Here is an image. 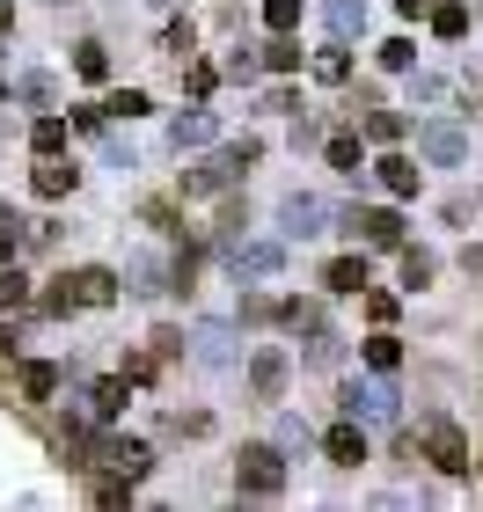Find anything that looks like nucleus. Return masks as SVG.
Listing matches in <instances>:
<instances>
[{
  "label": "nucleus",
  "mask_w": 483,
  "mask_h": 512,
  "mask_svg": "<svg viewBox=\"0 0 483 512\" xmlns=\"http://www.w3.org/2000/svg\"><path fill=\"white\" fill-rule=\"evenodd\" d=\"M344 417H359V425H396L403 417V395L388 388V381H344Z\"/></svg>",
  "instance_id": "nucleus-2"
},
{
  "label": "nucleus",
  "mask_w": 483,
  "mask_h": 512,
  "mask_svg": "<svg viewBox=\"0 0 483 512\" xmlns=\"http://www.w3.org/2000/svg\"><path fill=\"white\" fill-rule=\"evenodd\" d=\"M396 15H432V0H396Z\"/></svg>",
  "instance_id": "nucleus-46"
},
{
  "label": "nucleus",
  "mask_w": 483,
  "mask_h": 512,
  "mask_svg": "<svg viewBox=\"0 0 483 512\" xmlns=\"http://www.w3.org/2000/svg\"><path fill=\"white\" fill-rule=\"evenodd\" d=\"M0 227H15V213H8V205H0Z\"/></svg>",
  "instance_id": "nucleus-49"
},
{
  "label": "nucleus",
  "mask_w": 483,
  "mask_h": 512,
  "mask_svg": "<svg viewBox=\"0 0 483 512\" xmlns=\"http://www.w3.org/2000/svg\"><path fill=\"white\" fill-rule=\"evenodd\" d=\"M279 220H286V235H293V242H315L322 227H330V205H322L315 191H293V198L279 205Z\"/></svg>",
  "instance_id": "nucleus-5"
},
{
  "label": "nucleus",
  "mask_w": 483,
  "mask_h": 512,
  "mask_svg": "<svg viewBox=\"0 0 483 512\" xmlns=\"http://www.w3.org/2000/svg\"><path fill=\"white\" fill-rule=\"evenodd\" d=\"M8 256H15V235H8V227H0V271H8Z\"/></svg>",
  "instance_id": "nucleus-47"
},
{
  "label": "nucleus",
  "mask_w": 483,
  "mask_h": 512,
  "mask_svg": "<svg viewBox=\"0 0 483 512\" xmlns=\"http://www.w3.org/2000/svg\"><path fill=\"white\" fill-rule=\"evenodd\" d=\"M279 308H286V300H264V293H249V300H242V322H271Z\"/></svg>",
  "instance_id": "nucleus-39"
},
{
  "label": "nucleus",
  "mask_w": 483,
  "mask_h": 512,
  "mask_svg": "<svg viewBox=\"0 0 483 512\" xmlns=\"http://www.w3.org/2000/svg\"><path fill=\"white\" fill-rule=\"evenodd\" d=\"M462 271H469V278L483 271V242H469V249H462Z\"/></svg>",
  "instance_id": "nucleus-45"
},
{
  "label": "nucleus",
  "mask_w": 483,
  "mask_h": 512,
  "mask_svg": "<svg viewBox=\"0 0 483 512\" xmlns=\"http://www.w3.org/2000/svg\"><path fill=\"white\" fill-rule=\"evenodd\" d=\"M125 278H132V293H140V300H161V293L176 286V278H161V264H154V256H132V264H125Z\"/></svg>",
  "instance_id": "nucleus-18"
},
{
  "label": "nucleus",
  "mask_w": 483,
  "mask_h": 512,
  "mask_svg": "<svg viewBox=\"0 0 483 512\" xmlns=\"http://www.w3.org/2000/svg\"><path fill=\"white\" fill-rule=\"evenodd\" d=\"M352 235H366V249H403V220L388 205H359L352 213Z\"/></svg>",
  "instance_id": "nucleus-7"
},
{
  "label": "nucleus",
  "mask_w": 483,
  "mask_h": 512,
  "mask_svg": "<svg viewBox=\"0 0 483 512\" xmlns=\"http://www.w3.org/2000/svg\"><path fill=\"white\" fill-rule=\"evenodd\" d=\"M37 198H66V191H74V183H81V169H74V161H66V154H37Z\"/></svg>",
  "instance_id": "nucleus-10"
},
{
  "label": "nucleus",
  "mask_w": 483,
  "mask_h": 512,
  "mask_svg": "<svg viewBox=\"0 0 483 512\" xmlns=\"http://www.w3.org/2000/svg\"><path fill=\"white\" fill-rule=\"evenodd\" d=\"M264 66H271V74H293V66H301V44H293V30H271Z\"/></svg>",
  "instance_id": "nucleus-24"
},
{
  "label": "nucleus",
  "mask_w": 483,
  "mask_h": 512,
  "mask_svg": "<svg viewBox=\"0 0 483 512\" xmlns=\"http://www.w3.org/2000/svg\"><path fill=\"white\" fill-rule=\"evenodd\" d=\"M37 308H44V315H74V308H81V286H74V278H52Z\"/></svg>",
  "instance_id": "nucleus-25"
},
{
  "label": "nucleus",
  "mask_w": 483,
  "mask_h": 512,
  "mask_svg": "<svg viewBox=\"0 0 483 512\" xmlns=\"http://www.w3.org/2000/svg\"><path fill=\"white\" fill-rule=\"evenodd\" d=\"M81 469H110V476H147V447H140V439H96V432H88L81 439Z\"/></svg>",
  "instance_id": "nucleus-3"
},
{
  "label": "nucleus",
  "mask_w": 483,
  "mask_h": 512,
  "mask_svg": "<svg viewBox=\"0 0 483 512\" xmlns=\"http://www.w3.org/2000/svg\"><path fill=\"white\" fill-rule=\"evenodd\" d=\"M257 139H235V147H220V161H227V176H242V169H257Z\"/></svg>",
  "instance_id": "nucleus-34"
},
{
  "label": "nucleus",
  "mask_w": 483,
  "mask_h": 512,
  "mask_svg": "<svg viewBox=\"0 0 483 512\" xmlns=\"http://www.w3.org/2000/svg\"><path fill=\"white\" fill-rule=\"evenodd\" d=\"M366 366H374V374H396V366H403V337L388 330V322L366 337Z\"/></svg>",
  "instance_id": "nucleus-17"
},
{
  "label": "nucleus",
  "mask_w": 483,
  "mask_h": 512,
  "mask_svg": "<svg viewBox=\"0 0 483 512\" xmlns=\"http://www.w3.org/2000/svg\"><path fill=\"white\" fill-rule=\"evenodd\" d=\"M366 139H381V147H396V139H403V118H396V110H366Z\"/></svg>",
  "instance_id": "nucleus-30"
},
{
  "label": "nucleus",
  "mask_w": 483,
  "mask_h": 512,
  "mask_svg": "<svg viewBox=\"0 0 483 512\" xmlns=\"http://www.w3.org/2000/svg\"><path fill=\"white\" fill-rule=\"evenodd\" d=\"M154 8H169V0H154Z\"/></svg>",
  "instance_id": "nucleus-50"
},
{
  "label": "nucleus",
  "mask_w": 483,
  "mask_h": 512,
  "mask_svg": "<svg viewBox=\"0 0 483 512\" xmlns=\"http://www.w3.org/2000/svg\"><path fill=\"white\" fill-rule=\"evenodd\" d=\"M286 264V242H235V271L242 278H271Z\"/></svg>",
  "instance_id": "nucleus-11"
},
{
  "label": "nucleus",
  "mask_w": 483,
  "mask_h": 512,
  "mask_svg": "<svg viewBox=\"0 0 483 512\" xmlns=\"http://www.w3.org/2000/svg\"><path fill=\"white\" fill-rule=\"evenodd\" d=\"M322 22H330V37H359L366 8H359V0H322Z\"/></svg>",
  "instance_id": "nucleus-20"
},
{
  "label": "nucleus",
  "mask_w": 483,
  "mask_h": 512,
  "mask_svg": "<svg viewBox=\"0 0 483 512\" xmlns=\"http://www.w3.org/2000/svg\"><path fill=\"white\" fill-rule=\"evenodd\" d=\"M418 154H425V161H440V169H454V161L469 154V139L454 132V125H418Z\"/></svg>",
  "instance_id": "nucleus-9"
},
{
  "label": "nucleus",
  "mask_w": 483,
  "mask_h": 512,
  "mask_svg": "<svg viewBox=\"0 0 483 512\" xmlns=\"http://www.w3.org/2000/svg\"><path fill=\"white\" fill-rule=\"evenodd\" d=\"M103 110H110V118H140V110H147V96H140V88H118V96H110Z\"/></svg>",
  "instance_id": "nucleus-38"
},
{
  "label": "nucleus",
  "mask_w": 483,
  "mask_h": 512,
  "mask_svg": "<svg viewBox=\"0 0 483 512\" xmlns=\"http://www.w3.org/2000/svg\"><path fill=\"white\" fill-rule=\"evenodd\" d=\"M264 22L271 30H301V0H264Z\"/></svg>",
  "instance_id": "nucleus-36"
},
{
  "label": "nucleus",
  "mask_w": 483,
  "mask_h": 512,
  "mask_svg": "<svg viewBox=\"0 0 483 512\" xmlns=\"http://www.w3.org/2000/svg\"><path fill=\"white\" fill-rule=\"evenodd\" d=\"M235 491L242 498H279L286 491V454L279 447H242L235 454Z\"/></svg>",
  "instance_id": "nucleus-1"
},
{
  "label": "nucleus",
  "mask_w": 483,
  "mask_h": 512,
  "mask_svg": "<svg viewBox=\"0 0 483 512\" xmlns=\"http://www.w3.org/2000/svg\"><path fill=\"white\" fill-rule=\"evenodd\" d=\"M315 81H330V88H337V81H352V59H344V37L330 44V52H315Z\"/></svg>",
  "instance_id": "nucleus-27"
},
{
  "label": "nucleus",
  "mask_w": 483,
  "mask_h": 512,
  "mask_svg": "<svg viewBox=\"0 0 483 512\" xmlns=\"http://www.w3.org/2000/svg\"><path fill=\"white\" fill-rule=\"evenodd\" d=\"M125 395H132V374H110V381H96V388H88V417H96V425H110V417L125 410Z\"/></svg>",
  "instance_id": "nucleus-13"
},
{
  "label": "nucleus",
  "mask_w": 483,
  "mask_h": 512,
  "mask_svg": "<svg viewBox=\"0 0 483 512\" xmlns=\"http://www.w3.org/2000/svg\"><path fill=\"white\" fill-rule=\"evenodd\" d=\"M322 454H330L337 469H359V461H366V425H359V417L330 425V432H322Z\"/></svg>",
  "instance_id": "nucleus-8"
},
{
  "label": "nucleus",
  "mask_w": 483,
  "mask_h": 512,
  "mask_svg": "<svg viewBox=\"0 0 483 512\" xmlns=\"http://www.w3.org/2000/svg\"><path fill=\"white\" fill-rule=\"evenodd\" d=\"M220 74H227V66H191V96H213Z\"/></svg>",
  "instance_id": "nucleus-42"
},
{
  "label": "nucleus",
  "mask_w": 483,
  "mask_h": 512,
  "mask_svg": "<svg viewBox=\"0 0 483 512\" xmlns=\"http://www.w3.org/2000/svg\"><path fill=\"white\" fill-rule=\"evenodd\" d=\"M22 96H30V103H52V74H22Z\"/></svg>",
  "instance_id": "nucleus-43"
},
{
  "label": "nucleus",
  "mask_w": 483,
  "mask_h": 512,
  "mask_svg": "<svg viewBox=\"0 0 483 512\" xmlns=\"http://www.w3.org/2000/svg\"><path fill=\"white\" fill-rule=\"evenodd\" d=\"M74 286H81V308H110V300H118V271L88 264V271H74Z\"/></svg>",
  "instance_id": "nucleus-15"
},
{
  "label": "nucleus",
  "mask_w": 483,
  "mask_h": 512,
  "mask_svg": "<svg viewBox=\"0 0 483 512\" xmlns=\"http://www.w3.org/2000/svg\"><path fill=\"white\" fill-rule=\"evenodd\" d=\"M330 169H344V176H366V154H359V132H330Z\"/></svg>",
  "instance_id": "nucleus-22"
},
{
  "label": "nucleus",
  "mask_w": 483,
  "mask_h": 512,
  "mask_svg": "<svg viewBox=\"0 0 483 512\" xmlns=\"http://www.w3.org/2000/svg\"><path fill=\"white\" fill-rule=\"evenodd\" d=\"M425 461H432L440 476H469V439H462V425L425 417Z\"/></svg>",
  "instance_id": "nucleus-4"
},
{
  "label": "nucleus",
  "mask_w": 483,
  "mask_h": 512,
  "mask_svg": "<svg viewBox=\"0 0 483 512\" xmlns=\"http://www.w3.org/2000/svg\"><path fill=\"white\" fill-rule=\"evenodd\" d=\"M279 322H286L293 337H322V330H330V322H322V308H315V300H286V308H279Z\"/></svg>",
  "instance_id": "nucleus-21"
},
{
  "label": "nucleus",
  "mask_w": 483,
  "mask_h": 512,
  "mask_svg": "<svg viewBox=\"0 0 483 512\" xmlns=\"http://www.w3.org/2000/svg\"><path fill=\"white\" fill-rule=\"evenodd\" d=\"M191 22H169V30H161V52H169V59H191Z\"/></svg>",
  "instance_id": "nucleus-37"
},
{
  "label": "nucleus",
  "mask_w": 483,
  "mask_h": 512,
  "mask_svg": "<svg viewBox=\"0 0 483 512\" xmlns=\"http://www.w3.org/2000/svg\"><path fill=\"white\" fill-rule=\"evenodd\" d=\"M59 381H66V374H59L52 359H30V366H22V395H37V403H44V395H59Z\"/></svg>",
  "instance_id": "nucleus-23"
},
{
  "label": "nucleus",
  "mask_w": 483,
  "mask_h": 512,
  "mask_svg": "<svg viewBox=\"0 0 483 512\" xmlns=\"http://www.w3.org/2000/svg\"><path fill=\"white\" fill-rule=\"evenodd\" d=\"M227 183H235V176H227V161L213 154L205 169H191V176H183V198H213V191H227Z\"/></svg>",
  "instance_id": "nucleus-19"
},
{
  "label": "nucleus",
  "mask_w": 483,
  "mask_h": 512,
  "mask_svg": "<svg viewBox=\"0 0 483 512\" xmlns=\"http://www.w3.org/2000/svg\"><path fill=\"white\" fill-rule=\"evenodd\" d=\"M264 66V52H227V81H249Z\"/></svg>",
  "instance_id": "nucleus-40"
},
{
  "label": "nucleus",
  "mask_w": 483,
  "mask_h": 512,
  "mask_svg": "<svg viewBox=\"0 0 483 512\" xmlns=\"http://www.w3.org/2000/svg\"><path fill=\"white\" fill-rule=\"evenodd\" d=\"M198 359L205 366H227V330H220V322H205V330H198Z\"/></svg>",
  "instance_id": "nucleus-32"
},
{
  "label": "nucleus",
  "mask_w": 483,
  "mask_h": 512,
  "mask_svg": "<svg viewBox=\"0 0 483 512\" xmlns=\"http://www.w3.org/2000/svg\"><path fill=\"white\" fill-rule=\"evenodd\" d=\"M286 374H293L286 352H279V344H264V352L249 359V388H257V403H279V395H286Z\"/></svg>",
  "instance_id": "nucleus-6"
},
{
  "label": "nucleus",
  "mask_w": 483,
  "mask_h": 512,
  "mask_svg": "<svg viewBox=\"0 0 483 512\" xmlns=\"http://www.w3.org/2000/svg\"><path fill=\"white\" fill-rule=\"evenodd\" d=\"M220 125H213V110H183V118H169V147L183 154V147H205Z\"/></svg>",
  "instance_id": "nucleus-14"
},
{
  "label": "nucleus",
  "mask_w": 483,
  "mask_h": 512,
  "mask_svg": "<svg viewBox=\"0 0 483 512\" xmlns=\"http://www.w3.org/2000/svg\"><path fill=\"white\" fill-rule=\"evenodd\" d=\"M74 74L81 81H110V52L103 44H74Z\"/></svg>",
  "instance_id": "nucleus-26"
},
{
  "label": "nucleus",
  "mask_w": 483,
  "mask_h": 512,
  "mask_svg": "<svg viewBox=\"0 0 483 512\" xmlns=\"http://www.w3.org/2000/svg\"><path fill=\"white\" fill-rule=\"evenodd\" d=\"M322 286L330 293H359L366 286V256H330V264H322Z\"/></svg>",
  "instance_id": "nucleus-16"
},
{
  "label": "nucleus",
  "mask_w": 483,
  "mask_h": 512,
  "mask_svg": "<svg viewBox=\"0 0 483 512\" xmlns=\"http://www.w3.org/2000/svg\"><path fill=\"white\" fill-rule=\"evenodd\" d=\"M410 96H418V103H440L447 81H440V74H418V81H410Z\"/></svg>",
  "instance_id": "nucleus-41"
},
{
  "label": "nucleus",
  "mask_w": 483,
  "mask_h": 512,
  "mask_svg": "<svg viewBox=\"0 0 483 512\" xmlns=\"http://www.w3.org/2000/svg\"><path fill=\"white\" fill-rule=\"evenodd\" d=\"M403 286H410V293L432 286V256H425V249H403Z\"/></svg>",
  "instance_id": "nucleus-35"
},
{
  "label": "nucleus",
  "mask_w": 483,
  "mask_h": 512,
  "mask_svg": "<svg viewBox=\"0 0 483 512\" xmlns=\"http://www.w3.org/2000/svg\"><path fill=\"white\" fill-rule=\"evenodd\" d=\"M432 30H440L447 44H454V37H469V8H462V0H447V8H432Z\"/></svg>",
  "instance_id": "nucleus-29"
},
{
  "label": "nucleus",
  "mask_w": 483,
  "mask_h": 512,
  "mask_svg": "<svg viewBox=\"0 0 483 512\" xmlns=\"http://www.w3.org/2000/svg\"><path fill=\"white\" fill-rule=\"evenodd\" d=\"M410 59H418V44H410V37H388V44H381V66H388V74H410Z\"/></svg>",
  "instance_id": "nucleus-33"
},
{
  "label": "nucleus",
  "mask_w": 483,
  "mask_h": 512,
  "mask_svg": "<svg viewBox=\"0 0 483 512\" xmlns=\"http://www.w3.org/2000/svg\"><path fill=\"white\" fill-rule=\"evenodd\" d=\"M8 22H15V15H8V0H0V37H8Z\"/></svg>",
  "instance_id": "nucleus-48"
},
{
  "label": "nucleus",
  "mask_w": 483,
  "mask_h": 512,
  "mask_svg": "<svg viewBox=\"0 0 483 512\" xmlns=\"http://www.w3.org/2000/svg\"><path fill=\"white\" fill-rule=\"evenodd\" d=\"M30 147H37V154H59V147H66V118H37V125H30Z\"/></svg>",
  "instance_id": "nucleus-31"
},
{
  "label": "nucleus",
  "mask_w": 483,
  "mask_h": 512,
  "mask_svg": "<svg viewBox=\"0 0 483 512\" xmlns=\"http://www.w3.org/2000/svg\"><path fill=\"white\" fill-rule=\"evenodd\" d=\"M15 308H30V278L8 264V271H0V315H15Z\"/></svg>",
  "instance_id": "nucleus-28"
},
{
  "label": "nucleus",
  "mask_w": 483,
  "mask_h": 512,
  "mask_svg": "<svg viewBox=\"0 0 483 512\" xmlns=\"http://www.w3.org/2000/svg\"><path fill=\"white\" fill-rule=\"evenodd\" d=\"M374 176H381V191H388V198H418V161H410V154H381V161H374Z\"/></svg>",
  "instance_id": "nucleus-12"
},
{
  "label": "nucleus",
  "mask_w": 483,
  "mask_h": 512,
  "mask_svg": "<svg viewBox=\"0 0 483 512\" xmlns=\"http://www.w3.org/2000/svg\"><path fill=\"white\" fill-rule=\"evenodd\" d=\"M147 227H161V235H183V227H176V213H169V205H161V198L147 205Z\"/></svg>",
  "instance_id": "nucleus-44"
}]
</instances>
